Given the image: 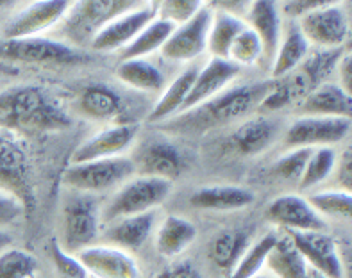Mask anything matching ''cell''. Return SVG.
<instances>
[{
  "label": "cell",
  "instance_id": "bcb514c9",
  "mask_svg": "<svg viewBox=\"0 0 352 278\" xmlns=\"http://www.w3.org/2000/svg\"><path fill=\"white\" fill-rule=\"evenodd\" d=\"M11 243H13V235L6 230H0V252H4L6 248L11 246Z\"/></svg>",
  "mask_w": 352,
  "mask_h": 278
},
{
  "label": "cell",
  "instance_id": "44dd1931",
  "mask_svg": "<svg viewBox=\"0 0 352 278\" xmlns=\"http://www.w3.org/2000/svg\"><path fill=\"white\" fill-rule=\"evenodd\" d=\"M243 20L258 34L259 41L263 45V59L268 65H272L277 47L281 43L283 27H285L279 4L268 2V0L250 2L247 4Z\"/></svg>",
  "mask_w": 352,
  "mask_h": 278
},
{
  "label": "cell",
  "instance_id": "e0dca14e",
  "mask_svg": "<svg viewBox=\"0 0 352 278\" xmlns=\"http://www.w3.org/2000/svg\"><path fill=\"white\" fill-rule=\"evenodd\" d=\"M309 268L331 278H344V262L338 244L327 232H285Z\"/></svg>",
  "mask_w": 352,
  "mask_h": 278
},
{
  "label": "cell",
  "instance_id": "4fadbf2b",
  "mask_svg": "<svg viewBox=\"0 0 352 278\" xmlns=\"http://www.w3.org/2000/svg\"><path fill=\"white\" fill-rule=\"evenodd\" d=\"M213 16V4L204 2L188 22L181 23L170 34L161 49V56L172 62H190L208 50V34Z\"/></svg>",
  "mask_w": 352,
  "mask_h": 278
},
{
  "label": "cell",
  "instance_id": "8d00e7d4",
  "mask_svg": "<svg viewBox=\"0 0 352 278\" xmlns=\"http://www.w3.org/2000/svg\"><path fill=\"white\" fill-rule=\"evenodd\" d=\"M38 261L32 253L9 246L0 252V278H34Z\"/></svg>",
  "mask_w": 352,
  "mask_h": 278
},
{
  "label": "cell",
  "instance_id": "8fae6325",
  "mask_svg": "<svg viewBox=\"0 0 352 278\" xmlns=\"http://www.w3.org/2000/svg\"><path fill=\"white\" fill-rule=\"evenodd\" d=\"M349 134H351V118L299 116L286 127L285 146L286 150L335 146L345 141Z\"/></svg>",
  "mask_w": 352,
  "mask_h": 278
},
{
  "label": "cell",
  "instance_id": "30bf717a",
  "mask_svg": "<svg viewBox=\"0 0 352 278\" xmlns=\"http://www.w3.org/2000/svg\"><path fill=\"white\" fill-rule=\"evenodd\" d=\"M72 2L67 0H47V2H31L23 4L9 16L2 27L0 38H38L47 36V32L58 29Z\"/></svg>",
  "mask_w": 352,
  "mask_h": 278
},
{
  "label": "cell",
  "instance_id": "5b68a950",
  "mask_svg": "<svg viewBox=\"0 0 352 278\" xmlns=\"http://www.w3.org/2000/svg\"><path fill=\"white\" fill-rule=\"evenodd\" d=\"M170 193L172 182L134 175L122 184L102 205V225L118 218L156 211L166 202Z\"/></svg>",
  "mask_w": 352,
  "mask_h": 278
},
{
  "label": "cell",
  "instance_id": "ffe728a7",
  "mask_svg": "<svg viewBox=\"0 0 352 278\" xmlns=\"http://www.w3.org/2000/svg\"><path fill=\"white\" fill-rule=\"evenodd\" d=\"M157 212H143L136 216H125L113 220L102 225L98 241L109 246L120 248L124 252H136L151 238L152 230L156 227Z\"/></svg>",
  "mask_w": 352,
  "mask_h": 278
},
{
  "label": "cell",
  "instance_id": "ba28073f",
  "mask_svg": "<svg viewBox=\"0 0 352 278\" xmlns=\"http://www.w3.org/2000/svg\"><path fill=\"white\" fill-rule=\"evenodd\" d=\"M0 61L20 62V65H80L89 58L82 50L63 43L58 38L38 36V38H0Z\"/></svg>",
  "mask_w": 352,
  "mask_h": 278
},
{
  "label": "cell",
  "instance_id": "4316f807",
  "mask_svg": "<svg viewBox=\"0 0 352 278\" xmlns=\"http://www.w3.org/2000/svg\"><path fill=\"white\" fill-rule=\"evenodd\" d=\"M245 27L247 23L243 16L232 13L222 5L213 4V16H211L210 34H208V52L211 54V58L228 61V54L232 43Z\"/></svg>",
  "mask_w": 352,
  "mask_h": 278
},
{
  "label": "cell",
  "instance_id": "277c9868",
  "mask_svg": "<svg viewBox=\"0 0 352 278\" xmlns=\"http://www.w3.org/2000/svg\"><path fill=\"white\" fill-rule=\"evenodd\" d=\"M102 230V205L95 194L74 193L61 207V238L58 243L68 253H79L98 243Z\"/></svg>",
  "mask_w": 352,
  "mask_h": 278
},
{
  "label": "cell",
  "instance_id": "2e32d148",
  "mask_svg": "<svg viewBox=\"0 0 352 278\" xmlns=\"http://www.w3.org/2000/svg\"><path fill=\"white\" fill-rule=\"evenodd\" d=\"M89 278H142L138 261L120 248L97 243L76 253Z\"/></svg>",
  "mask_w": 352,
  "mask_h": 278
},
{
  "label": "cell",
  "instance_id": "4dcf8cb0",
  "mask_svg": "<svg viewBox=\"0 0 352 278\" xmlns=\"http://www.w3.org/2000/svg\"><path fill=\"white\" fill-rule=\"evenodd\" d=\"M263 268H267L274 278H306L309 270L308 262L286 234L277 235L276 243L267 253Z\"/></svg>",
  "mask_w": 352,
  "mask_h": 278
},
{
  "label": "cell",
  "instance_id": "52a82bcc",
  "mask_svg": "<svg viewBox=\"0 0 352 278\" xmlns=\"http://www.w3.org/2000/svg\"><path fill=\"white\" fill-rule=\"evenodd\" d=\"M0 189L14 194L31 214L36 205L31 157L20 136L0 128Z\"/></svg>",
  "mask_w": 352,
  "mask_h": 278
},
{
  "label": "cell",
  "instance_id": "74e56055",
  "mask_svg": "<svg viewBox=\"0 0 352 278\" xmlns=\"http://www.w3.org/2000/svg\"><path fill=\"white\" fill-rule=\"evenodd\" d=\"M263 59V45L249 25L238 34V38L232 43L231 50L228 54V61L236 65L238 68L252 67L256 62Z\"/></svg>",
  "mask_w": 352,
  "mask_h": 278
},
{
  "label": "cell",
  "instance_id": "b9f144b4",
  "mask_svg": "<svg viewBox=\"0 0 352 278\" xmlns=\"http://www.w3.org/2000/svg\"><path fill=\"white\" fill-rule=\"evenodd\" d=\"M25 205L8 191L0 189V230L8 232L11 227L18 225L27 216Z\"/></svg>",
  "mask_w": 352,
  "mask_h": 278
},
{
  "label": "cell",
  "instance_id": "484cf974",
  "mask_svg": "<svg viewBox=\"0 0 352 278\" xmlns=\"http://www.w3.org/2000/svg\"><path fill=\"white\" fill-rule=\"evenodd\" d=\"M309 54H311V45L304 38L297 22L286 23L283 27L281 43L277 47L274 61L270 65L274 79H283V77L290 76L292 71L297 70L306 61Z\"/></svg>",
  "mask_w": 352,
  "mask_h": 278
},
{
  "label": "cell",
  "instance_id": "d590c367",
  "mask_svg": "<svg viewBox=\"0 0 352 278\" xmlns=\"http://www.w3.org/2000/svg\"><path fill=\"white\" fill-rule=\"evenodd\" d=\"M277 234H265L263 238L256 241L254 244H250L245 255L241 257L240 262L234 266V270L229 273L228 278H252L258 273H261L265 266V259L267 253L270 252V248L276 243Z\"/></svg>",
  "mask_w": 352,
  "mask_h": 278
},
{
  "label": "cell",
  "instance_id": "603a6c76",
  "mask_svg": "<svg viewBox=\"0 0 352 278\" xmlns=\"http://www.w3.org/2000/svg\"><path fill=\"white\" fill-rule=\"evenodd\" d=\"M279 124L265 115L249 118L231 134L232 148L241 155H259L279 137Z\"/></svg>",
  "mask_w": 352,
  "mask_h": 278
},
{
  "label": "cell",
  "instance_id": "f1b7e54d",
  "mask_svg": "<svg viewBox=\"0 0 352 278\" xmlns=\"http://www.w3.org/2000/svg\"><path fill=\"white\" fill-rule=\"evenodd\" d=\"M199 67H190L181 71L172 82L166 84V88L161 91L160 100L154 104L152 111L148 113V121L151 124H166L168 119L175 118L181 113L188 95L192 91L193 80L197 77Z\"/></svg>",
  "mask_w": 352,
  "mask_h": 278
},
{
  "label": "cell",
  "instance_id": "3957f363",
  "mask_svg": "<svg viewBox=\"0 0 352 278\" xmlns=\"http://www.w3.org/2000/svg\"><path fill=\"white\" fill-rule=\"evenodd\" d=\"M136 4V0H80L70 9L58 25V40L79 50L91 43L113 18Z\"/></svg>",
  "mask_w": 352,
  "mask_h": 278
},
{
  "label": "cell",
  "instance_id": "7402d4cb",
  "mask_svg": "<svg viewBox=\"0 0 352 278\" xmlns=\"http://www.w3.org/2000/svg\"><path fill=\"white\" fill-rule=\"evenodd\" d=\"M74 109L77 115L89 121H116L124 113V100L118 93L107 84H88L80 89L74 100Z\"/></svg>",
  "mask_w": 352,
  "mask_h": 278
},
{
  "label": "cell",
  "instance_id": "d6a6232c",
  "mask_svg": "<svg viewBox=\"0 0 352 278\" xmlns=\"http://www.w3.org/2000/svg\"><path fill=\"white\" fill-rule=\"evenodd\" d=\"M249 246V235L245 232L236 229L223 230L213 239L210 248V257L217 268L229 270V273H231L234 270V266L240 262L241 257L245 255Z\"/></svg>",
  "mask_w": 352,
  "mask_h": 278
},
{
  "label": "cell",
  "instance_id": "f6af8a7d",
  "mask_svg": "<svg viewBox=\"0 0 352 278\" xmlns=\"http://www.w3.org/2000/svg\"><path fill=\"white\" fill-rule=\"evenodd\" d=\"M338 71V86L344 91H347L351 95L352 91V58H351V52H344V56L340 58L338 65L335 68Z\"/></svg>",
  "mask_w": 352,
  "mask_h": 278
},
{
  "label": "cell",
  "instance_id": "cb8c5ba5",
  "mask_svg": "<svg viewBox=\"0 0 352 278\" xmlns=\"http://www.w3.org/2000/svg\"><path fill=\"white\" fill-rule=\"evenodd\" d=\"M300 116H329L351 118L352 100L347 91L335 82H324L302 98L299 106Z\"/></svg>",
  "mask_w": 352,
  "mask_h": 278
},
{
  "label": "cell",
  "instance_id": "f35d334b",
  "mask_svg": "<svg viewBox=\"0 0 352 278\" xmlns=\"http://www.w3.org/2000/svg\"><path fill=\"white\" fill-rule=\"evenodd\" d=\"M311 154L313 148H288L272 164L274 175L283 178V181L299 182Z\"/></svg>",
  "mask_w": 352,
  "mask_h": 278
},
{
  "label": "cell",
  "instance_id": "9a60e30c",
  "mask_svg": "<svg viewBox=\"0 0 352 278\" xmlns=\"http://www.w3.org/2000/svg\"><path fill=\"white\" fill-rule=\"evenodd\" d=\"M138 124L125 121V124L109 125V127L102 128L91 137L85 139L76 150L72 152V164L122 157L138 139Z\"/></svg>",
  "mask_w": 352,
  "mask_h": 278
},
{
  "label": "cell",
  "instance_id": "f546056e",
  "mask_svg": "<svg viewBox=\"0 0 352 278\" xmlns=\"http://www.w3.org/2000/svg\"><path fill=\"white\" fill-rule=\"evenodd\" d=\"M197 239V227L188 218L170 214L156 230V250L165 259L184 253Z\"/></svg>",
  "mask_w": 352,
  "mask_h": 278
},
{
  "label": "cell",
  "instance_id": "6da1fadb",
  "mask_svg": "<svg viewBox=\"0 0 352 278\" xmlns=\"http://www.w3.org/2000/svg\"><path fill=\"white\" fill-rule=\"evenodd\" d=\"M70 125V111L52 89L40 84H18L0 91L2 130L22 136L56 132Z\"/></svg>",
  "mask_w": 352,
  "mask_h": 278
},
{
  "label": "cell",
  "instance_id": "7dc6e473",
  "mask_svg": "<svg viewBox=\"0 0 352 278\" xmlns=\"http://www.w3.org/2000/svg\"><path fill=\"white\" fill-rule=\"evenodd\" d=\"M306 278H331V277L324 275V273H322V271L315 270V268H309V270H308V277H306Z\"/></svg>",
  "mask_w": 352,
  "mask_h": 278
},
{
  "label": "cell",
  "instance_id": "83f0119b",
  "mask_svg": "<svg viewBox=\"0 0 352 278\" xmlns=\"http://www.w3.org/2000/svg\"><path fill=\"white\" fill-rule=\"evenodd\" d=\"M116 79L127 88L142 93H160L166 88L165 71L151 59H125L116 65Z\"/></svg>",
  "mask_w": 352,
  "mask_h": 278
},
{
  "label": "cell",
  "instance_id": "7bdbcfd3",
  "mask_svg": "<svg viewBox=\"0 0 352 278\" xmlns=\"http://www.w3.org/2000/svg\"><path fill=\"white\" fill-rule=\"evenodd\" d=\"M331 181H335L333 189L347 191L351 193L352 189V150L347 146L342 154L338 155L335 164V172L331 175Z\"/></svg>",
  "mask_w": 352,
  "mask_h": 278
},
{
  "label": "cell",
  "instance_id": "836d02e7",
  "mask_svg": "<svg viewBox=\"0 0 352 278\" xmlns=\"http://www.w3.org/2000/svg\"><path fill=\"white\" fill-rule=\"evenodd\" d=\"M338 159L335 146H320L313 148V154L309 157L306 170L299 181L300 191H315V187L326 184L331 181V175L335 172V164Z\"/></svg>",
  "mask_w": 352,
  "mask_h": 278
},
{
  "label": "cell",
  "instance_id": "1f68e13d",
  "mask_svg": "<svg viewBox=\"0 0 352 278\" xmlns=\"http://www.w3.org/2000/svg\"><path fill=\"white\" fill-rule=\"evenodd\" d=\"M175 25L163 20V18H154L136 38L129 47H125L120 54V61L125 59H147L152 54L161 52L163 45L174 32Z\"/></svg>",
  "mask_w": 352,
  "mask_h": 278
},
{
  "label": "cell",
  "instance_id": "5bb4252c",
  "mask_svg": "<svg viewBox=\"0 0 352 278\" xmlns=\"http://www.w3.org/2000/svg\"><path fill=\"white\" fill-rule=\"evenodd\" d=\"M267 218L283 232H327V221L318 216L302 194H281L265 209Z\"/></svg>",
  "mask_w": 352,
  "mask_h": 278
},
{
  "label": "cell",
  "instance_id": "d6986e66",
  "mask_svg": "<svg viewBox=\"0 0 352 278\" xmlns=\"http://www.w3.org/2000/svg\"><path fill=\"white\" fill-rule=\"evenodd\" d=\"M134 164V172L140 177L160 178V181L172 182L184 170L183 154L166 141H152L140 148L136 157H131Z\"/></svg>",
  "mask_w": 352,
  "mask_h": 278
},
{
  "label": "cell",
  "instance_id": "9c48e42d",
  "mask_svg": "<svg viewBox=\"0 0 352 278\" xmlns=\"http://www.w3.org/2000/svg\"><path fill=\"white\" fill-rule=\"evenodd\" d=\"M300 32L318 50H340L351 34L347 5L342 2H320L297 20Z\"/></svg>",
  "mask_w": 352,
  "mask_h": 278
},
{
  "label": "cell",
  "instance_id": "ac0fdd59",
  "mask_svg": "<svg viewBox=\"0 0 352 278\" xmlns=\"http://www.w3.org/2000/svg\"><path fill=\"white\" fill-rule=\"evenodd\" d=\"M240 70L241 68L232 65L231 61L211 58L204 67L199 68V71H197L192 91L188 95L186 102H184L183 109H181L179 115L202 106V104H206L213 97H217L219 93H222L223 89H228L229 84H232L234 79L240 76Z\"/></svg>",
  "mask_w": 352,
  "mask_h": 278
},
{
  "label": "cell",
  "instance_id": "c3c4849f",
  "mask_svg": "<svg viewBox=\"0 0 352 278\" xmlns=\"http://www.w3.org/2000/svg\"><path fill=\"white\" fill-rule=\"evenodd\" d=\"M252 278H274V277L270 273H258L256 277H252Z\"/></svg>",
  "mask_w": 352,
  "mask_h": 278
},
{
  "label": "cell",
  "instance_id": "ee69618b",
  "mask_svg": "<svg viewBox=\"0 0 352 278\" xmlns=\"http://www.w3.org/2000/svg\"><path fill=\"white\" fill-rule=\"evenodd\" d=\"M154 278H202L201 271L197 270L192 262H175L170 268L161 271Z\"/></svg>",
  "mask_w": 352,
  "mask_h": 278
},
{
  "label": "cell",
  "instance_id": "60d3db41",
  "mask_svg": "<svg viewBox=\"0 0 352 278\" xmlns=\"http://www.w3.org/2000/svg\"><path fill=\"white\" fill-rule=\"evenodd\" d=\"M204 2L199 0H165L157 2V18H163L172 25H181L188 22L202 8Z\"/></svg>",
  "mask_w": 352,
  "mask_h": 278
},
{
  "label": "cell",
  "instance_id": "ab89813d",
  "mask_svg": "<svg viewBox=\"0 0 352 278\" xmlns=\"http://www.w3.org/2000/svg\"><path fill=\"white\" fill-rule=\"evenodd\" d=\"M49 255L54 268H56L61 278H89L88 271L85 270V266L77 259V255L68 253L65 248H61L58 239L50 241Z\"/></svg>",
  "mask_w": 352,
  "mask_h": 278
},
{
  "label": "cell",
  "instance_id": "e575fe53",
  "mask_svg": "<svg viewBox=\"0 0 352 278\" xmlns=\"http://www.w3.org/2000/svg\"><path fill=\"white\" fill-rule=\"evenodd\" d=\"M308 202L322 220H349L352 209V194L340 189H322L309 193Z\"/></svg>",
  "mask_w": 352,
  "mask_h": 278
},
{
  "label": "cell",
  "instance_id": "7a4b0ae2",
  "mask_svg": "<svg viewBox=\"0 0 352 278\" xmlns=\"http://www.w3.org/2000/svg\"><path fill=\"white\" fill-rule=\"evenodd\" d=\"M272 86V82L231 86L202 106L183 113V115H177L175 118L161 125H165L174 132L184 134H199L222 127V125L231 124L234 119L241 118L252 109L259 107Z\"/></svg>",
  "mask_w": 352,
  "mask_h": 278
},
{
  "label": "cell",
  "instance_id": "681fc988",
  "mask_svg": "<svg viewBox=\"0 0 352 278\" xmlns=\"http://www.w3.org/2000/svg\"><path fill=\"white\" fill-rule=\"evenodd\" d=\"M34 278H38V277H34Z\"/></svg>",
  "mask_w": 352,
  "mask_h": 278
},
{
  "label": "cell",
  "instance_id": "d4e9b609",
  "mask_svg": "<svg viewBox=\"0 0 352 278\" xmlns=\"http://www.w3.org/2000/svg\"><path fill=\"white\" fill-rule=\"evenodd\" d=\"M254 203V193L238 185H208L190 196V205L199 211L231 212L247 209Z\"/></svg>",
  "mask_w": 352,
  "mask_h": 278
},
{
  "label": "cell",
  "instance_id": "7c38bea8",
  "mask_svg": "<svg viewBox=\"0 0 352 278\" xmlns=\"http://www.w3.org/2000/svg\"><path fill=\"white\" fill-rule=\"evenodd\" d=\"M154 18H157V2H136L133 8L113 18L91 40L89 47L102 54L122 52Z\"/></svg>",
  "mask_w": 352,
  "mask_h": 278
},
{
  "label": "cell",
  "instance_id": "8992f818",
  "mask_svg": "<svg viewBox=\"0 0 352 278\" xmlns=\"http://www.w3.org/2000/svg\"><path fill=\"white\" fill-rule=\"evenodd\" d=\"M136 175L131 157H111L88 163L70 164L63 173V184L76 193L100 194L118 189L122 184Z\"/></svg>",
  "mask_w": 352,
  "mask_h": 278
}]
</instances>
